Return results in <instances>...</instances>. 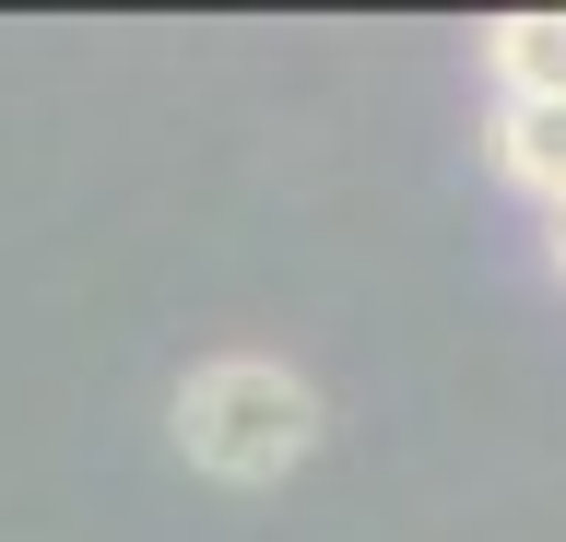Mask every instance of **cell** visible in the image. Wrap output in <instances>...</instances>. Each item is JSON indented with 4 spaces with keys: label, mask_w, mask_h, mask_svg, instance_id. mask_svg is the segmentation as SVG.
Listing matches in <instances>:
<instances>
[{
    "label": "cell",
    "mask_w": 566,
    "mask_h": 542,
    "mask_svg": "<svg viewBox=\"0 0 566 542\" xmlns=\"http://www.w3.org/2000/svg\"><path fill=\"white\" fill-rule=\"evenodd\" d=\"M484 153H495L507 189H531L543 213H566V95H543V107H495L484 118Z\"/></svg>",
    "instance_id": "cell-2"
},
{
    "label": "cell",
    "mask_w": 566,
    "mask_h": 542,
    "mask_svg": "<svg viewBox=\"0 0 566 542\" xmlns=\"http://www.w3.org/2000/svg\"><path fill=\"white\" fill-rule=\"evenodd\" d=\"M543 224H555V272H566V213H543Z\"/></svg>",
    "instance_id": "cell-3"
},
{
    "label": "cell",
    "mask_w": 566,
    "mask_h": 542,
    "mask_svg": "<svg viewBox=\"0 0 566 542\" xmlns=\"http://www.w3.org/2000/svg\"><path fill=\"white\" fill-rule=\"evenodd\" d=\"M166 425H177V460L212 483H283L318 448V390L283 354H201L177 378Z\"/></svg>",
    "instance_id": "cell-1"
}]
</instances>
